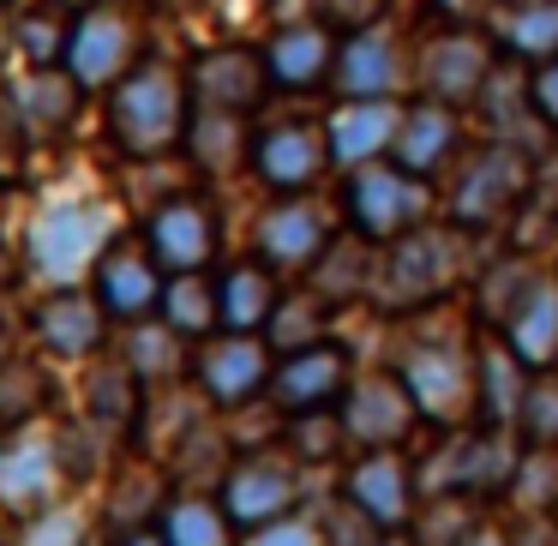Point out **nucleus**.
I'll use <instances>...</instances> for the list:
<instances>
[{
  "mask_svg": "<svg viewBox=\"0 0 558 546\" xmlns=\"http://www.w3.org/2000/svg\"><path fill=\"white\" fill-rule=\"evenodd\" d=\"M109 145L133 162H162L186 145L193 126V85L169 61H138L121 85L109 90Z\"/></svg>",
  "mask_w": 558,
  "mask_h": 546,
  "instance_id": "f257e3e1",
  "label": "nucleus"
},
{
  "mask_svg": "<svg viewBox=\"0 0 558 546\" xmlns=\"http://www.w3.org/2000/svg\"><path fill=\"white\" fill-rule=\"evenodd\" d=\"M534 193V169H529V150L505 145V138H486V145L462 150L457 169H450V217L462 234H481L510 222Z\"/></svg>",
  "mask_w": 558,
  "mask_h": 546,
  "instance_id": "f03ea898",
  "label": "nucleus"
},
{
  "mask_svg": "<svg viewBox=\"0 0 558 546\" xmlns=\"http://www.w3.org/2000/svg\"><path fill=\"white\" fill-rule=\"evenodd\" d=\"M121 217L109 198H85V205H49L37 222L25 229V270L54 289H73L78 270H97V258L114 246Z\"/></svg>",
  "mask_w": 558,
  "mask_h": 546,
  "instance_id": "7ed1b4c3",
  "label": "nucleus"
},
{
  "mask_svg": "<svg viewBox=\"0 0 558 546\" xmlns=\"http://www.w3.org/2000/svg\"><path fill=\"white\" fill-rule=\"evenodd\" d=\"M397 378L409 385L421 421L457 426L481 397V349H469L462 337H414L397 361Z\"/></svg>",
  "mask_w": 558,
  "mask_h": 546,
  "instance_id": "20e7f679",
  "label": "nucleus"
},
{
  "mask_svg": "<svg viewBox=\"0 0 558 546\" xmlns=\"http://www.w3.org/2000/svg\"><path fill=\"white\" fill-rule=\"evenodd\" d=\"M433 181H414V174H402L397 162H361V169H349V186H342V217H349V234H361V241L373 246H390L397 234L421 229V222H433V193H426Z\"/></svg>",
  "mask_w": 558,
  "mask_h": 546,
  "instance_id": "39448f33",
  "label": "nucleus"
},
{
  "mask_svg": "<svg viewBox=\"0 0 558 546\" xmlns=\"http://www.w3.org/2000/svg\"><path fill=\"white\" fill-rule=\"evenodd\" d=\"M462 253H469V234L457 222H421V229L397 234L378 270V294L390 306H426L462 277Z\"/></svg>",
  "mask_w": 558,
  "mask_h": 546,
  "instance_id": "423d86ee",
  "label": "nucleus"
},
{
  "mask_svg": "<svg viewBox=\"0 0 558 546\" xmlns=\"http://www.w3.org/2000/svg\"><path fill=\"white\" fill-rule=\"evenodd\" d=\"M246 169H253V181L277 198H294V193H306V186H318L330 169L325 121H318V114H277V121L253 126Z\"/></svg>",
  "mask_w": 558,
  "mask_h": 546,
  "instance_id": "0eeeda50",
  "label": "nucleus"
},
{
  "mask_svg": "<svg viewBox=\"0 0 558 546\" xmlns=\"http://www.w3.org/2000/svg\"><path fill=\"white\" fill-rule=\"evenodd\" d=\"M138 19L126 13L121 0H85L73 19V37H66V73L78 78V90H114L126 73L138 66Z\"/></svg>",
  "mask_w": 558,
  "mask_h": 546,
  "instance_id": "6e6552de",
  "label": "nucleus"
},
{
  "mask_svg": "<svg viewBox=\"0 0 558 546\" xmlns=\"http://www.w3.org/2000/svg\"><path fill=\"white\" fill-rule=\"evenodd\" d=\"M493 73H498L493 43L474 25H445V31H426V37L414 43V90L433 97V102L474 109Z\"/></svg>",
  "mask_w": 558,
  "mask_h": 546,
  "instance_id": "1a4fd4ad",
  "label": "nucleus"
},
{
  "mask_svg": "<svg viewBox=\"0 0 558 546\" xmlns=\"http://www.w3.org/2000/svg\"><path fill=\"white\" fill-rule=\"evenodd\" d=\"M409 85H414V49L390 25H366L342 37L337 73H330V90L342 102H397Z\"/></svg>",
  "mask_w": 558,
  "mask_h": 546,
  "instance_id": "9d476101",
  "label": "nucleus"
},
{
  "mask_svg": "<svg viewBox=\"0 0 558 546\" xmlns=\"http://www.w3.org/2000/svg\"><path fill=\"white\" fill-rule=\"evenodd\" d=\"M217 205H210L205 193H169L150 205L145 229H138V241L150 246V258H157L169 277H186V270H210V258H217Z\"/></svg>",
  "mask_w": 558,
  "mask_h": 546,
  "instance_id": "9b49d317",
  "label": "nucleus"
},
{
  "mask_svg": "<svg viewBox=\"0 0 558 546\" xmlns=\"http://www.w3.org/2000/svg\"><path fill=\"white\" fill-rule=\"evenodd\" d=\"M462 150H469V121H462V109L433 102V97L402 102L397 138H390V162H397L402 174H414V181H438V174L457 169Z\"/></svg>",
  "mask_w": 558,
  "mask_h": 546,
  "instance_id": "f8f14e48",
  "label": "nucleus"
},
{
  "mask_svg": "<svg viewBox=\"0 0 558 546\" xmlns=\"http://www.w3.org/2000/svg\"><path fill=\"white\" fill-rule=\"evenodd\" d=\"M186 85H193L198 109H222V114H258V102L270 97V66L265 49L253 43H217L186 66Z\"/></svg>",
  "mask_w": 558,
  "mask_h": 546,
  "instance_id": "ddd939ff",
  "label": "nucleus"
},
{
  "mask_svg": "<svg viewBox=\"0 0 558 546\" xmlns=\"http://www.w3.org/2000/svg\"><path fill=\"white\" fill-rule=\"evenodd\" d=\"M294 505H301V469H294L289 457H277V450H246V457H234L229 474H222V510H229V522H241V529L289 517Z\"/></svg>",
  "mask_w": 558,
  "mask_h": 546,
  "instance_id": "4468645a",
  "label": "nucleus"
},
{
  "mask_svg": "<svg viewBox=\"0 0 558 546\" xmlns=\"http://www.w3.org/2000/svg\"><path fill=\"white\" fill-rule=\"evenodd\" d=\"M265 390H270V402H277V414L330 409V402L349 397V349H337V342H306V349L277 354Z\"/></svg>",
  "mask_w": 558,
  "mask_h": 546,
  "instance_id": "2eb2a0df",
  "label": "nucleus"
},
{
  "mask_svg": "<svg viewBox=\"0 0 558 546\" xmlns=\"http://www.w3.org/2000/svg\"><path fill=\"white\" fill-rule=\"evenodd\" d=\"M270 361H277V349H270L265 337L222 330V337H210L205 349H198L193 373H198V390H205L210 402H222V409H241V402H253L258 390L270 385Z\"/></svg>",
  "mask_w": 558,
  "mask_h": 546,
  "instance_id": "dca6fc26",
  "label": "nucleus"
},
{
  "mask_svg": "<svg viewBox=\"0 0 558 546\" xmlns=\"http://www.w3.org/2000/svg\"><path fill=\"white\" fill-rule=\"evenodd\" d=\"M162 265L150 258L145 241H114L109 253L97 258V301L109 318H121V325H145V318H157L162 306Z\"/></svg>",
  "mask_w": 558,
  "mask_h": 546,
  "instance_id": "f3484780",
  "label": "nucleus"
},
{
  "mask_svg": "<svg viewBox=\"0 0 558 546\" xmlns=\"http://www.w3.org/2000/svg\"><path fill=\"white\" fill-rule=\"evenodd\" d=\"M325 246H330V217L306 193L277 198L253 222V258H265L270 270H313Z\"/></svg>",
  "mask_w": 558,
  "mask_h": 546,
  "instance_id": "a211bd4d",
  "label": "nucleus"
},
{
  "mask_svg": "<svg viewBox=\"0 0 558 546\" xmlns=\"http://www.w3.org/2000/svg\"><path fill=\"white\" fill-rule=\"evenodd\" d=\"M258 49H265V66H270V85L277 90H318L337 73L342 37L325 19H282Z\"/></svg>",
  "mask_w": 558,
  "mask_h": 546,
  "instance_id": "6ab92c4d",
  "label": "nucleus"
},
{
  "mask_svg": "<svg viewBox=\"0 0 558 546\" xmlns=\"http://www.w3.org/2000/svg\"><path fill=\"white\" fill-rule=\"evenodd\" d=\"M90 90H78V78L66 73V66H31L19 85H7V109H13L19 133L31 138V145H49V138H66L78 121V109H85Z\"/></svg>",
  "mask_w": 558,
  "mask_h": 546,
  "instance_id": "aec40b11",
  "label": "nucleus"
},
{
  "mask_svg": "<svg viewBox=\"0 0 558 546\" xmlns=\"http://www.w3.org/2000/svg\"><path fill=\"white\" fill-rule=\"evenodd\" d=\"M61 481H66V462H61V438L54 433L19 426V433L0 445V505H13L19 517L54 505V486Z\"/></svg>",
  "mask_w": 558,
  "mask_h": 546,
  "instance_id": "412c9836",
  "label": "nucleus"
},
{
  "mask_svg": "<svg viewBox=\"0 0 558 546\" xmlns=\"http://www.w3.org/2000/svg\"><path fill=\"white\" fill-rule=\"evenodd\" d=\"M414 421H421V409H414L409 385L397 373H373L366 385H349V397H342V426L361 450H397Z\"/></svg>",
  "mask_w": 558,
  "mask_h": 546,
  "instance_id": "4be33fe9",
  "label": "nucleus"
},
{
  "mask_svg": "<svg viewBox=\"0 0 558 546\" xmlns=\"http://www.w3.org/2000/svg\"><path fill=\"white\" fill-rule=\"evenodd\" d=\"M342 498H349V505H361L385 534L409 529L414 505H421V498H414V474H409V457H402V450H366V457L342 474Z\"/></svg>",
  "mask_w": 558,
  "mask_h": 546,
  "instance_id": "5701e85b",
  "label": "nucleus"
},
{
  "mask_svg": "<svg viewBox=\"0 0 558 546\" xmlns=\"http://www.w3.org/2000/svg\"><path fill=\"white\" fill-rule=\"evenodd\" d=\"M31 330L49 354L61 361H85V354L102 349V330H109V313H102L97 294H78V289H54L31 306Z\"/></svg>",
  "mask_w": 558,
  "mask_h": 546,
  "instance_id": "b1692460",
  "label": "nucleus"
},
{
  "mask_svg": "<svg viewBox=\"0 0 558 546\" xmlns=\"http://www.w3.org/2000/svg\"><path fill=\"white\" fill-rule=\"evenodd\" d=\"M397 121H402V102H342L337 114H325L330 162H342V169H361V162L390 157Z\"/></svg>",
  "mask_w": 558,
  "mask_h": 546,
  "instance_id": "393cba45",
  "label": "nucleus"
},
{
  "mask_svg": "<svg viewBox=\"0 0 558 546\" xmlns=\"http://www.w3.org/2000/svg\"><path fill=\"white\" fill-rule=\"evenodd\" d=\"M277 301H282V289H277V270H270L265 258H234V265H222V277H217L222 330L258 337V330L270 325V313H277Z\"/></svg>",
  "mask_w": 558,
  "mask_h": 546,
  "instance_id": "a878e982",
  "label": "nucleus"
},
{
  "mask_svg": "<svg viewBox=\"0 0 558 546\" xmlns=\"http://www.w3.org/2000/svg\"><path fill=\"white\" fill-rule=\"evenodd\" d=\"M529 385H534V366L522 361V354L510 349L505 337L486 342V349H481V397H474L481 421H486V426H510V421L522 414Z\"/></svg>",
  "mask_w": 558,
  "mask_h": 546,
  "instance_id": "bb28decb",
  "label": "nucleus"
},
{
  "mask_svg": "<svg viewBox=\"0 0 558 546\" xmlns=\"http://www.w3.org/2000/svg\"><path fill=\"white\" fill-rule=\"evenodd\" d=\"M253 114H222V109H198L193 102V126H186V157H193V169L205 174H229L246 162V150H253Z\"/></svg>",
  "mask_w": 558,
  "mask_h": 546,
  "instance_id": "cd10ccee",
  "label": "nucleus"
},
{
  "mask_svg": "<svg viewBox=\"0 0 558 546\" xmlns=\"http://www.w3.org/2000/svg\"><path fill=\"white\" fill-rule=\"evenodd\" d=\"M505 342L534 366V373H546V366L558 361V277H541V289L510 313Z\"/></svg>",
  "mask_w": 558,
  "mask_h": 546,
  "instance_id": "c85d7f7f",
  "label": "nucleus"
},
{
  "mask_svg": "<svg viewBox=\"0 0 558 546\" xmlns=\"http://www.w3.org/2000/svg\"><path fill=\"white\" fill-rule=\"evenodd\" d=\"M498 49L517 54V61L541 66L558 54V0H510L498 13Z\"/></svg>",
  "mask_w": 558,
  "mask_h": 546,
  "instance_id": "c756f323",
  "label": "nucleus"
},
{
  "mask_svg": "<svg viewBox=\"0 0 558 546\" xmlns=\"http://www.w3.org/2000/svg\"><path fill=\"white\" fill-rule=\"evenodd\" d=\"M157 534L169 546H234V522L222 510V498L205 493H174L157 517Z\"/></svg>",
  "mask_w": 558,
  "mask_h": 546,
  "instance_id": "7c9ffc66",
  "label": "nucleus"
},
{
  "mask_svg": "<svg viewBox=\"0 0 558 546\" xmlns=\"http://www.w3.org/2000/svg\"><path fill=\"white\" fill-rule=\"evenodd\" d=\"M73 19H78V7H66V0H31L13 25V49L25 54V66H61Z\"/></svg>",
  "mask_w": 558,
  "mask_h": 546,
  "instance_id": "2f4dec72",
  "label": "nucleus"
},
{
  "mask_svg": "<svg viewBox=\"0 0 558 546\" xmlns=\"http://www.w3.org/2000/svg\"><path fill=\"white\" fill-rule=\"evenodd\" d=\"M157 318L174 330V337H210V330L222 325V318H217V277H205V270L169 277V282H162Z\"/></svg>",
  "mask_w": 558,
  "mask_h": 546,
  "instance_id": "473e14b6",
  "label": "nucleus"
},
{
  "mask_svg": "<svg viewBox=\"0 0 558 546\" xmlns=\"http://www.w3.org/2000/svg\"><path fill=\"white\" fill-rule=\"evenodd\" d=\"M325 325H330L325 294H282L270 325H265V342L277 354H289V349H306V342H325Z\"/></svg>",
  "mask_w": 558,
  "mask_h": 546,
  "instance_id": "72a5a7b5",
  "label": "nucleus"
},
{
  "mask_svg": "<svg viewBox=\"0 0 558 546\" xmlns=\"http://www.w3.org/2000/svg\"><path fill=\"white\" fill-rule=\"evenodd\" d=\"M366 246H373V241L349 234V241H330L325 253H318L313 270H318V294H325L330 306L366 294V282H373V258H366Z\"/></svg>",
  "mask_w": 558,
  "mask_h": 546,
  "instance_id": "f704fd0d",
  "label": "nucleus"
},
{
  "mask_svg": "<svg viewBox=\"0 0 558 546\" xmlns=\"http://www.w3.org/2000/svg\"><path fill=\"white\" fill-rule=\"evenodd\" d=\"M541 277L546 270H534L529 258H498L493 270H486V289H481V313L493 318L498 330L510 325V313H517L522 301H529L534 289H541Z\"/></svg>",
  "mask_w": 558,
  "mask_h": 546,
  "instance_id": "c9c22d12",
  "label": "nucleus"
},
{
  "mask_svg": "<svg viewBox=\"0 0 558 546\" xmlns=\"http://www.w3.org/2000/svg\"><path fill=\"white\" fill-rule=\"evenodd\" d=\"M522 510H558V445H529L510 481Z\"/></svg>",
  "mask_w": 558,
  "mask_h": 546,
  "instance_id": "e433bc0d",
  "label": "nucleus"
},
{
  "mask_svg": "<svg viewBox=\"0 0 558 546\" xmlns=\"http://www.w3.org/2000/svg\"><path fill=\"white\" fill-rule=\"evenodd\" d=\"M133 409H138V373L126 361H102L90 373V414L121 426V421H133Z\"/></svg>",
  "mask_w": 558,
  "mask_h": 546,
  "instance_id": "4c0bfd02",
  "label": "nucleus"
},
{
  "mask_svg": "<svg viewBox=\"0 0 558 546\" xmlns=\"http://www.w3.org/2000/svg\"><path fill=\"white\" fill-rule=\"evenodd\" d=\"M133 330V349H126V366H133L138 378H174L181 373V337H174L169 325H126Z\"/></svg>",
  "mask_w": 558,
  "mask_h": 546,
  "instance_id": "58836bf2",
  "label": "nucleus"
},
{
  "mask_svg": "<svg viewBox=\"0 0 558 546\" xmlns=\"http://www.w3.org/2000/svg\"><path fill=\"white\" fill-rule=\"evenodd\" d=\"M43 373L31 366V354H13V361H0V421L7 426H25L43 402Z\"/></svg>",
  "mask_w": 558,
  "mask_h": 546,
  "instance_id": "ea45409f",
  "label": "nucleus"
},
{
  "mask_svg": "<svg viewBox=\"0 0 558 546\" xmlns=\"http://www.w3.org/2000/svg\"><path fill=\"white\" fill-rule=\"evenodd\" d=\"M289 438H294V450H301L306 462H330L342 445H349V426H342V414H330V409L289 414Z\"/></svg>",
  "mask_w": 558,
  "mask_h": 546,
  "instance_id": "a19ab883",
  "label": "nucleus"
},
{
  "mask_svg": "<svg viewBox=\"0 0 558 546\" xmlns=\"http://www.w3.org/2000/svg\"><path fill=\"white\" fill-rule=\"evenodd\" d=\"M19 546H85V510H78V505H43V510H31Z\"/></svg>",
  "mask_w": 558,
  "mask_h": 546,
  "instance_id": "79ce46f5",
  "label": "nucleus"
},
{
  "mask_svg": "<svg viewBox=\"0 0 558 546\" xmlns=\"http://www.w3.org/2000/svg\"><path fill=\"white\" fill-rule=\"evenodd\" d=\"M517 426H522L529 445H558V373H534Z\"/></svg>",
  "mask_w": 558,
  "mask_h": 546,
  "instance_id": "37998d69",
  "label": "nucleus"
},
{
  "mask_svg": "<svg viewBox=\"0 0 558 546\" xmlns=\"http://www.w3.org/2000/svg\"><path fill=\"white\" fill-rule=\"evenodd\" d=\"M318 529H325V546H378L385 541V529H378L361 505H349V498H337V505L318 517Z\"/></svg>",
  "mask_w": 558,
  "mask_h": 546,
  "instance_id": "c03bdc74",
  "label": "nucleus"
},
{
  "mask_svg": "<svg viewBox=\"0 0 558 546\" xmlns=\"http://www.w3.org/2000/svg\"><path fill=\"white\" fill-rule=\"evenodd\" d=\"M385 7L390 0H313V19H325L337 37H349V31L385 25Z\"/></svg>",
  "mask_w": 558,
  "mask_h": 546,
  "instance_id": "a18cd8bd",
  "label": "nucleus"
},
{
  "mask_svg": "<svg viewBox=\"0 0 558 546\" xmlns=\"http://www.w3.org/2000/svg\"><path fill=\"white\" fill-rule=\"evenodd\" d=\"M246 546H325V529H318V517H301V510H289V517L258 522Z\"/></svg>",
  "mask_w": 558,
  "mask_h": 546,
  "instance_id": "49530a36",
  "label": "nucleus"
},
{
  "mask_svg": "<svg viewBox=\"0 0 558 546\" xmlns=\"http://www.w3.org/2000/svg\"><path fill=\"white\" fill-rule=\"evenodd\" d=\"M529 102H534L546 133H558V54L541 66H529Z\"/></svg>",
  "mask_w": 558,
  "mask_h": 546,
  "instance_id": "de8ad7c7",
  "label": "nucleus"
},
{
  "mask_svg": "<svg viewBox=\"0 0 558 546\" xmlns=\"http://www.w3.org/2000/svg\"><path fill=\"white\" fill-rule=\"evenodd\" d=\"M510 546H558V517L553 510H529L522 529L510 534Z\"/></svg>",
  "mask_w": 558,
  "mask_h": 546,
  "instance_id": "09e8293b",
  "label": "nucleus"
},
{
  "mask_svg": "<svg viewBox=\"0 0 558 546\" xmlns=\"http://www.w3.org/2000/svg\"><path fill=\"white\" fill-rule=\"evenodd\" d=\"M457 546H510V534H498L493 529V522H474V529L469 534H462V541Z\"/></svg>",
  "mask_w": 558,
  "mask_h": 546,
  "instance_id": "8fccbe9b",
  "label": "nucleus"
},
{
  "mask_svg": "<svg viewBox=\"0 0 558 546\" xmlns=\"http://www.w3.org/2000/svg\"><path fill=\"white\" fill-rule=\"evenodd\" d=\"M114 546H169V541H162L157 529H121V534H114Z\"/></svg>",
  "mask_w": 558,
  "mask_h": 546,
  "instance_id": "3c124183",
  "label": "nucleus"
},
{
  "mask_svg": "<svg viewBox=\"0 0 558 546\" xmlns=\"http://www.w3.org/2000/svg\"><path fill=\"white\" fill-rule=\"evenodd\" d=\"M378 546H414V534H402V529H397V534H385Z\"/></svg>",
  "mask_w": 558,
  "mask_h": 546,
  "instance_id": "603ef678",
  "label": "nucleus"
},
{
  "mask_svg": "<svg viewBox=\"0 0 558 546\" xmlns=\"http://www.w3.org/2000/svg\"><path fill=\"white\" fill-rule=\"evenodd\" d=\"M0 7H7V0H0Z\"/></svg>",
  "mask_w": 558,
  "mask_h": 546,
  "instance_id": "864d4df0",
  "label": "nucleus"
},
{
  "mask_svg": "<svg viewBox=\"0 0 558 546\" xmlns=\"http://www.w3.org/2000/svg\"><path fill=\"white\" fill-rule=\"evenodd\" d=\"M505 7H510V0H505Z\"/></svg>",
  "mask_w": 558,
  "mask_h": 546,
  "instance_id": "5fc2aeb1",
  "label": "nucleus"
}]
</instances>
